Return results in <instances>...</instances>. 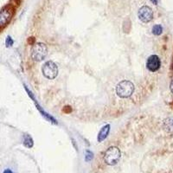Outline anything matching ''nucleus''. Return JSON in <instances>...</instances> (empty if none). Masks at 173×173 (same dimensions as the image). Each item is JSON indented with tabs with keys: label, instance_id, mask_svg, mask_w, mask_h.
Masks as SVG:
<instances>
[{
	"label": "nucleus",
	"instance_id": "obj_8",
	"mask_svg": "<svg viewBox=\"0 0 173 173\" xmlns=\"http://www.w3.org/2000/svg\"><path fill=\"white\" fill-rule=\"evenodd\" d=\"M109 132H110V125H104L103 127L101 128V130L99 131V134H98V141L99 142L104 141L106 138H108Z\"/></svg>",
	"mask_w": 173,
	"mask_h": 173
},
{
	"label": "nucleus",
	"instance_id": "obj_10",
	"mask_svg": "<svg viewBox=\"0 0 173 173\" xmlns=\"http://www.w3.org/2000/svg\"><path fill=\"white\" fill-rule=\"evenodd\" d=\"M36 108H37V110H38L39 112L42 113V115H43V117H45L46 119H47L48 120H49L50 122H52V123H55V124H57V121H56V120L54 118V117H52L50 114H49L48 112H44L43 110V108H41L40 106H39L38 104L36 103Z\"/></svg>",
	"mask_w": 173,
	"mask_h": 173
},
{
	"label": "nucleus",
	"instance_id": "obj_6",
	"mask_svg": "<svg viewBox=\"0 0 173 173\" xmlns=\"http://www.w3.org/2000/svg\"><path fill=\"white\" fill-rule=\"evenodd\" d=\"M161 66V61L159 57L156 55L149 56L146 61V68L151 72H156L160 69Z\"/></svg>",
	"mask_w": 173,
	"mask_h": 173
},
{
	"label": "nucleus",
	"instance_id": "obj_3",
	"mask_svg": "<svg viewBox=\"0 0 173 173\" xmlns=\"http://www.w3.org/2000/svg\"><path fill=\"white\" fill-rule=\"evenodd\" d=\"M48 54V48L43 43H37L35 44L31 49V57L35 61H43Z\"/></svg>",
	"mask_w": 173,
	"mask_h": 173
},
{
	"label": "nucleus",
	"instance_id": "obj_2",
	"mask_svg": "<svg viewBox=\"0 0 173 173\" xmlns=\"http://www.w3.org/2000/svg\"><path fill=\"white\" fill-rule=\"evenodd\" d=\"M120 150L116 146H111L105 152L104 161L108 165H115L120 161Z\"/></svg>",
	"mask_w": 173,
	"mask_h": 173
},
{
	"label": "nucleus",
	"instance_id": "obj_12",
	"mask_svg": "<svg viewBox=\"0 0 173 173\" xmlns=\"http://www.w3.org/2000/svg\"><path fill=\"white\" fill-rule=\"evenodd\" d=\"M163 32V27L159 24H156V25L153 26L152 28V33L155 35V36H159V35L162 34Z\"/></svg>",
	"mask_w": 173,
	"mask_h": 173
},
{
	"label": "nucleus",
	"instance_id": "obj_7",
	"mask_svg": "<svg viewBox=\"0 0 173 173\" xmlns=\"http://www.w3.org/2000/svg\"><path fill=\"white\" fill-rule=\"evenodd\" d=\"M13 16V11L11 7L7 6L0 11V26H4L11 21Z\"/></svg>",
	"mask_w": 173,
	"mask_h": 173
},
{
	"label": "nucleus",
	"instance_id": "obj_5",
	"mask_svg": "<svg viewBox=\"0 0 173 173\" xmlns=\"http://www.w3.org/2000/svg\"><path fill=\"white\" fill-rule=\"evenodd\" d=\"M138 18L139 20L143 23H149L152 20L153 18V11L151 8H150L149 6H143L139 9L138 13Z\"/></svg>",
	"mask_w": 173,
	"mask_h": 173
},
{
	"label": "nucleus",
	"instance_id": "obj_17",
	"mask_svg": "<svg viewBox=\"0 0 173 173\" xmlns=\"http://www.w3.org/2000/svg\"><path fill=\"white\" fill-rule=\"evenodd\" d=\"M150 1H151V2H152V3H153L154 4H158V0H150Z\"/></svg>",
	"mask_w": 173,
	"mask_h": 173
},
{
	"label": "nucleus",
	"instance_id": "obj_4",
	"mask_svg": "<svg viewBox=\"0 0 173 173\" xmlns=\"http://www.w3.org/2000/svg\"><path fill=\"white\" fill-rule=\"evenodd\" d=\"M43 75L49 80H53L58 74V67L53 61H48L42 68Z\"/></svg>",
	"mask_w": 173,
	"mask_h": 173
},
{
	"label": "nucleus",
	"instance_id": "obj_9",
	"mask_svg": "<svg viewBox=\"0 0 173 173\" xmlns=\"http://www.w3.org/2000/svg\"><path fill=\"white\" fill-rule=\"evenodd\" d=\"M164 128L168 133H173V119L168 118L164 121Z\"/></svg>",
	"mask_w": 173,
	"mask_h": 173
},
{
	"label": "nucleus",
	"instance_id": "obj_11",
	"mask_svg": "<svg viewBox=\"0 0 173 173\" xmlns=\"http://www.w3.org/2000/svg\"><path fill=\"white\" fill-rule=\"evenodd\" d=\"M23 146L27 148H32L34 142H33V138L30 137V135L29 134H24L23 135Z\"/></svg>",
	"mask_w": 173,
	"mask_h": 173
},
{
	"label": "nucleus",
	"instance_id": "obj_1",
	"mask_svg": "<svg viewBox=\"0 0 173 173\" xmlns=\"http://www.w3.org/2000/svg\"><path fill=\"white\" fill-rule=\"evenodd\" d=\"M133 83L127 80L119 82L116 86V94L120 98H128L133 94Z\"/></svg>",
	"mask_w": 173,
	"mask_h": 173
},
{
	"label": "nucleus",
	"instance_id": "obj_15",
	"mask_svg": "<svg viewBox=\"0 0 173 173\" xmlns=\"http://www.w3.org/2000/svg\"><path fill=\"white\" fill-rule=\"evenodd\" d=\"M3 173H14V172H13L11 170H10V169H5Z\"/></svg>",
	"mask_w": 173,
	"mask_h": 173
},
{
	"label": "nucleus",
	"instance_id": "obj_13",
	"mask_svg": "<svg viewBox=\"0 0 173 173\" xmlns=\"http://www.w3.org/2000/svg\"><path fill=\"white\" fill-rule=\"evenodd\" d=\"M13 43H14V41H13V39L8 36L7 37H6V40H5V45H6V47L7 48H10L13 45Z\"/></svg>",
	"mask_w": 173,
	"mask_h": 173
},
{
	"label": "nucleus",
	"instance_id": "obj_16",
	"mask_svg": "<svg viewBox=\"0 0 173 173\" xmlns=\"http://www.w3.org/2000/svg\"><path fill=\"white\" fill-rule=\"evenodd\" d=\"M170 89H171V92L173 94V79L171 82V85H170Z\"/></svg>",
	"mask_w": 173,
	"mask_h": 173
},
{
	"label": "nucleus",
	"instance_id": "obj_14",
	"mask_svg": "<svg viewBox=\"0 0 173 173\" xmlns=\"http://www.w3.org/2000/svg\"><path fill=\"white\" fill-rule=\"evenodd\" d=\"M93 158H94V154H93V152L90 151H86V161L87 162H89L91 160L93 159Z\"/></svg>",
	"mask_w": 173,
	"mask_h": 173
}]
</instances>
